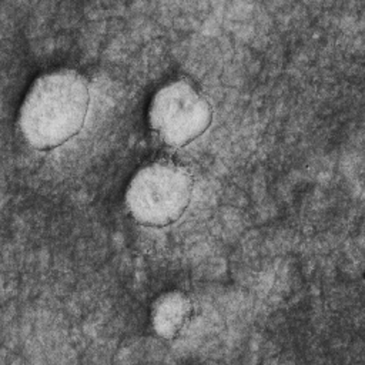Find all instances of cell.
I'll return each instance as SVG.
<instances>
[{
    "label": "cell",
    "mask_w": 365,
    "mask_h": 365,
    "mask_svg": "<svg viewBox=\"0 0 365 365\" xmlns=\"http://www.w3.org/2000/svg\"><path fill=\"white\" fill-rule=\"evenodd\" d=\"M147 120L161 143L180 148L208 130L212 107L194 84L174 80L155 90L148 104Z\"/></svg>",
    "instance_id": "obj_3"
},
{
    "label": "cell",
    "mask_w": 365,
    "mask_h": 365,
    "mask_svg": "<svg viewBox=\"0 0 365 365\" xmlns=\"http://www.w3.org/2000/svg\"><path fill=\"white\" fill-rule=\"evenodd\" d=\"M88 107L90 88L81 73L73 68L43 73L20 104V133L30 147L53 150L81 131Z\"/></svg>",
    "instance_id": "obj_1"
},
{
    "label": "cell",
    "mask_w": 365,
    "mask_h": 365,
    "mask_svg": "<svg viewBox=\"0 0 365 365\" xmlns=\"http://www.w3.org/2000/svg\"><path fill=\"white\" fill-rule=\"evenodd\" d=\"M192 185V177L185 167L168 160H155L133 174L124 192V202L140 225L164 228L185 214Z\"/></svg>",
    "instance_id": "obj_2"
},
{
    "label": "cell",
    "mask_w": 365,
    "mask_h": 365,
    "mask_svg": "<svg viewBox=\"0 0 365 365\" xmlns=\"http://www.w3.org/2000/svg\"><path fill=\"white\" fill-rule=\"evenodd\" d=\"M194 314L191 298L182 291H167L155 298L150 309L154 332L163 339H175L190 324Z\"/></svg>",
    "instance_id": "obj_4"
}]
</instances>
